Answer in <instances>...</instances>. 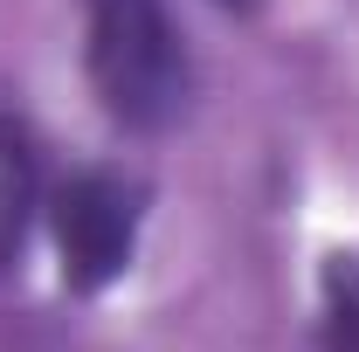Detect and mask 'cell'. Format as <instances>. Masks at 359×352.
Masks as SVG:
<instances>
[{"label":"cell","mask_w":359,"mask_h":352,"mask_svg":"<svg viewBox=\"0 0 359 352\" xmlns=\"http://www.w3.org/2000/svg\"><path fill=\"white\" fill-rule=\"evenodd\" d=\"M318 352H359V249H325L318 263Z\"/></svg>","instance_id":"obj_4"},{"label":"cell","mask_w":359,"mask_h":352,"mask_svg":"<svg viewBox=\"0 0 359 352\" xmlns=\"http://www.w3.org/2000/svg\"><path fill=\"white\" fill-rule=\"evenodd\" d=\"M152 215V187L118 166V159H90L48 187V242H55V276L69 297H104L125 269L138 263V235Z\"/></svg>","instance_id":"obj_2"},{"label":"cell","mask_w":359,"mask_h":352,"mask_svg":"<svg viewBox=\"0 0 359 352\" xmlns=\"http://www.w3.org/2000/svg\"><path fill=\"white\" fill-rule=\"evenodd\" d=\"M48 208V180H42V138L21 118V104L0 90V276H14L28 256V235Z\"/></svg>","instance_id":"obj_3"},{"label":"cell","mask_w":359,"mask_h":352,"mask_svg":"<svg viewBox=\"0 0 359 352\" xmlns=\"http://www.w3.org/2000/svg\"><path fill=\"white\" fill-rule=\"evenodd\" d=\"M83 7V76L97 111L125 138H166L187 125L201 69L173 0H76Z\"/></svg>","instance_id":"obj_1"},{"label":"cell","mask_w":359,"mask_h":352,"mask_svg":"<svg viewBox=\"0 0 359 352\" xmlns=\"http://www.w3.org/2000/svg\"><path fill=\"white\" fill-rule=\"evenodd\" d=\"M208 7H222V14H235V21H256L269 0H208Z\"/></svg>","instance_id":"obj_5"}]
</instances>
